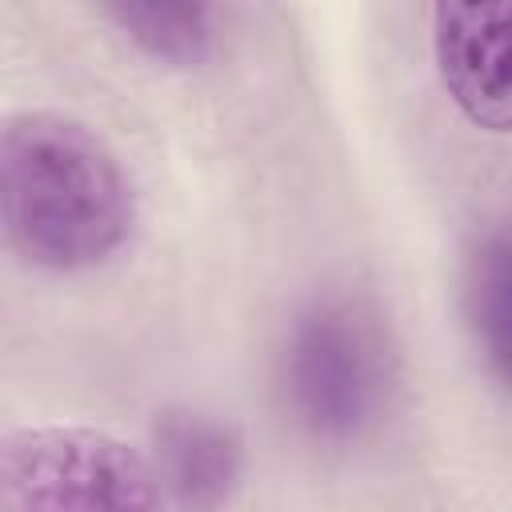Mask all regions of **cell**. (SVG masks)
I'll return each mask as SVG.
<instances>
[{
	"instance_id": "obj_5",
	"label": "cell",
	"mask_w": 512,
	"mask_h": 512,
	"mask_svg": "<svg viewBox=\"0 0 512 512\" xmlns=\"http://www.w3.org/2000/svg\"><path fill=\"white\" fill-rule=\"evenodd\" d=\"M152 464L176 512H224L244 484V440L224 416L172 404L152 420Z\"/></svg>"
},
{
	"instance_id": "obj_2",
	"label": "cell",
	"mask_w": 512,
	"mask_h": 512,
	"mask_svg": "<svg viewBox=\"0 0 512 512\" xmlns=\"http://www.w3.org/2000/svg\"><path fill=\"white\" fill-rule=\"evenodd\" d=\"M284 400L296 424L320 444L372 436L396 392V348L364 300H312L284 340Z\"/></svg>"
},
{
	"instance_id": "obj_1",
	"label": "cell",
	"mask_w": 512,
	"mask_h": 512,
	"mask_svg": "<svg viewBox=\"0 0 512 512\" xmlns=\"http://www.w3.org/2000/svg\"><path fill=\"white\" fill-rule=\"evenodd\" d=\"M0 224L8 248L44 272L108 264L136 228V188L84 120L28 108L0 124Z\"/></svg>"
},
{
	"instance_id": "obj_6",
	"label": "cell",
	"mask_w": 512,
	"mask_h": 512,
	"mask_svg": "<svg viewBox=\"0 0 512 512\" xmlns=\"http://www.w3.org/2000/svg\"><path fill=\"white\" fill-rule=\"evenodd\" d=\"M464 312L488 376L512 396V228L484 232L468 252Z\"/></svg>"
},
{
	"instance_id": "obj_7",
	"label": "cell",
	"mask_w": 512,
	"mask_h": 512,
	"mask_svg": "<svg viewBox=\"0 0 512 512\" xmlns=\"http://www.w3.org/2000/svg\"><path fill=\"white\" fill-rule=\"evenodd\" d=\"M116 32L168 68L204 64L216 48V8L208 4H104Z\"/></svg>"
},
{
	"instance_id": "obj_3",
	"label": "cell",
	"mask_w": 512,
	"mask_h": 512,
	"mask_svg": "<svg viewBox=\"0 0 512 512\" xmlns=\"http://www.w3.org/2000/svg\"><path fill=\"white\" fill-rule=\"evenodd\" d=\"M0 512H172L140 448L84 424H28L0 440Z\"/></svg>"
},
{
	"instance_id": "obj_4",
	"label": "cell",
	"mask_w": 512,
	"mask_h": 512,
	"mask_svg": "<svg viewBox=\"0 0 512 512\" xmlns=\"http://www.w3.org/2000/svg\"><path fill=\"white\" fill-rule=\"evenodd\" d=\"M432 60L448 100L484 132H512V0L436 4Z\"/></svg>"
}]
</instances>
